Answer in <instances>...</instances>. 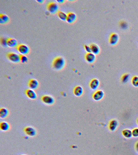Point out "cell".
<instances>
[{
	"instance_id": "cb8c5ba5",
	"label": "cell",
	"mask_w": 138,
	"mask_h": 155,
	"mask_svg": "<svg viewBox=\"0 0 138 155\" xmlns=\"http://www.w3.org/2000/svg\"><path fill=\"white\" fill-rule=\"evenodd\" d=\"M131 82L132 85L135 86V87H137L138 86V76H134L132 77Z\"/></svg>"
},
{
	"instance_id": "d6a6232c",
	"label": "cell",
	"mask_w": 138,
	"mask_h": 155,
	"mask_svg": "<svg viewBox=\"0 0 138 155\" xmlns=\"http://www.w3.org/2000/svg\"><path fill=\"white\" fill-rule=\"evenodd\" d=\"M22 155H25V154H22Z\"/></svg>"
},
{
	"instance_id": "603a6c76",
	"label": "cell",
	"mask_w": 138,
	"mask_h": 155,
	"mask_svg": "<svg viewBox=\"0 0 138 155\" xmlns=\"http://www.w3.org/2000/svg\"><path fill=\"white\" fill-rule=\"evenodd\" d=\"M129 78H130L129 75L128 74H127V73H125L124 75H123V76H122V77H121V81H122V82L123 83H127L128 81Z\"/></svg>"
},
{
	"instance_id": "f546056e",
	"label": "cell",
	"mask_w": 138,
	"mask_h": 155,
	"mask_svg": "<svg viewBox=\"0 0 138 155\" xmlns=\"http://www.w3.org/2000/svg\"><path fill=\"white\" fill-rule=\"evenodd\" d=\"M59 3H64V2H65V1H63V0H61V1H60V0H58V1H57Z\"/></svg>"
},
{
	"instance_id": "ac0fdd59",
	"label": "cell",
	"mask_w": 138,
	"mask_h": 155,
	"mask_svg": "<svg viewBox=\"0 0 138 155\" xmlns=\"http://www.w3.org/2000/svg\"><path fill=\"white\" fill-rule=\"evenodd\" d=\"M91 49V52L94 54L95 55L99 54L100 52V48L97 45L95 44H92L90 45Z\"/></svg>"
},
{
	"instance_id": "8fae6325",
	"label": "cell",
	"mask_w": 138,
	"mask_h": 155,
	"mask_svg": "<svg viewBox=\"0 0 138 155\" xmlns=\"http://www.w3.org/2000/svg\"><path fill=\"white\" fill-rule=\"evenodd\" d=\"M29 86L32 89H35L38 88L39 85L38 81L35 79H31L29 81Z\"/></svg>"
},
{
	"instance_id": "484cf974",
	"label": "cell",
	"mask_w": 138,
	"mask_h": 155,
	"mask_svg": "<svg viewBox=\"0 0 138 155\" xmlns=\"http://www.w3.org/2000/svg\"><path fill=\"white\" fill-rule=\"evenodd\" d=\"M20 62L22 63H27L28 62V58L25 55H20Z\"/></svg>"
},
{
	"instance_id": "d4e9b609",
	"label": "cell",
	"mask_w": 138,
	"mask_h": 155,
	"mask_svg": "<svg viewBox=\"0 0 138 155\" xmlns=\"http://www.w3.org/2000/svg\"><path fill=\"white\" fill-rule=\"evenodd\" d=\"M1 44L4 47H7V39L2 37L1 38Z\"/></svg>"
},
{
	"instance_id": "ffe728a7",
	"label": "cell",
	"mask_w": 138,
	"mask_h": 155,
	"mask_svg": "<svg viewBox=\"0 0 138 155\" xmlns=\"http://www.w3.org/2000/svg\"><path fill=\"white\" fill-rule=\"evenodd\" d=\"M123 136L126 138H130L132 136V131L129 129H125L122 131Z\"/></svg>"
},
{
	"instance_id": "9c48e42d",
	"label": "cell",
	"mask_w": 138,
	"mask_h": 155,
	"mask_svg": "<svg viewBox=\"0 0 138 155\" xmlns=\"http://www.w3.org/2000/svg\"><path fill=\"white\" fill-rule=\"evenodd\" d=\"M85 59L89 63H93L96 60V56L93 53H87L85 54Z\"/></svg>"
},
{
	"instance_id": "5b68a950",
	"label": "cell",
	"mask_w": 138,
	"mask_h": 155,
	"mask_svg": "<svg viewBox=\"0 0 138 155\" xmlns=\"http://www.w3.org/2000/svg\"><path fill=\"white\" fill-rule=\"evenodd\" d=\"M43 102L48 105H51L54 103V99L52 96L49 95H45L42 97Z\"/></svg>"
},
{
	"instance_id": "30bf717a",
	"label": "cell",
	"mask_w": 138,
	"mask_h": 155,
	"mask_svg": "<svg viewBox=\"0 0 138 155\" xmlns=\"http://www.w3.org/2000/svg\"><path fill=\"white\" fill-rule=\"evenodd\" d=\"M25 94L28 98L31 99H35L37 98V95L33 89H27L25 91Z\"/></svg>"
},
{
	"instance_id": "4316f807",
	"label": "cell",
	"mask_w": 138,
	"mask_h": 155,
	"mask_svg": "<svg viewBox=\"0 0 138 155\" xmlns=\"http://www.w3.org/2000/svg\"><path fill=\"white\" fill-rule=\"evenodd\" d=\"M132 136L134 137H138V128L134 129L132 131Z\"/></svg>"
},
{
	"instance_id": "7c38bea8",
	"label": "cell",
	"mask_w": 138,
	"mask_h": 155,
	"mask_svg": "<svg viewBox=\"0 0 138 155\" xmlns=\"http://www.w3.org/2000/svg\"><path fill=\"white\" fill-rule=\"evenodd\" d=\"M100 84L99 80L97 79H92L90 83V87L93 90L96 89Z\"/></svg>"
},
{
	"instance_id": "7402d4cb",
	"label": "cell",
	"mask_w": 138,
	"mask_h": 155,
	"mask_svg": "<svg viewBox=\"0 0 138 155\" xmlns=\"http://www.w3.org/2000/svg\"><path fill=\"white\" fill-rule=\"evenodd\" d=\"M9 125L5 122H2L0 124V128L3 131H7L9 129Z\"/></svg>"
},
{
	"instance_id": "1f68e13d",
	"label": "cell",
	"mask_w": 138,
	"mask_h": 155,
	"mask_svg": "<svg viewBox=\"0 0 138 155\" xmlns=\"http://www.w3.org/2000/svg\"><path fill=\"white\" fill-rule=\"evenodd\" d=\"M137 124H138V119H137Z\"/></svg>"
},
{
	"instance_id": "52a82bcc",
	"label": "cell",
	"mask_w": 138,
	"mask_h": 155,
	"mask_svg": "<svg viewBox=\"0 0 138 155\" xmlns=\"http://www.w3.org/2000/svg\"><path fill=\"white\" fill-rule=\"evenodd\" d=\"M119 40V37L118 34L113 33H112L109 37V43L111 45H115L117 44Z\"/></svg>"
},
{
	"instance_id": "6da1fadb",
	"label": "cell",
	"mask_w": 138,
	"mask_h": 155,
	"mask_svg": "<svg viewBox=\"0 0 138 155\" xmlns=\"http://www.w3.org/2000/svg\"><path fill=\"white\" fill-rule=\"evenodd\" d=\"M65 65V61L62 57H57L52 62V67L57 70H60L64 68Z\"/></svg>"
},
{
	"instance_id": "4dcf8cb0",
	"label": "cell",
	"mask_w": 138,
	"mask_h": 155,
	"mask_svg": "<svg viewBox=\"0 0 138 155\" xmlns=\"http://www.w3.org/2000/svg\"><path fill=\"white\" fill-rule=\"evenodd\" d=\"M37 2H40L39 3H43L42 2H44V1H37Z\"/></svg>"
},
{
	"instance_id": "83f0119b",
	"label": "cell",
	"mask_w": 138,
	"mask_h": 155,
	"mask_svg": "<svg viewBox=\"0 0 138 155\" xmlns=\"http://www.w3.org/2000/svg\"><path fill=\"white\" fill-rule=\"evenodd\" d=\"M84 49L86 51H87L88 53H91V49L90 46H89L88 45H84Z\"/></svg>"
},
{
	"instance_id": "e0dca14e",
	"label": "cell",
	"mask_w": 138,
	"mask_h": 155,
	"mask_svg": "<svg viewBox=\"0 0 138 155\" xmlns=\"http://www.w3.org/2000/svg\"><path fill=\"white\" fill-rule=\"evenodd\" d=\"M9 22V18L5 14H1L0 15V23L2 24H7Z\"/></svg>"
},
{
	"instance_id": "8992f818",
	"label": "cell",
	"mask_w": 138,
	"mask_h": 155,
	"mask_svg": "<svg viewBox=\"0 0 138 155\" xmlns=\"http://www.w3.org/2000/svg\"><path fill=\"white\" fill-rule=\"evenodd\" d=\"M104 95H105L104 92H103L102 91L98 90L93 94L92 97L93 99L95 100V101H99L103 98Z\"/></svg>"
},
{
	"instance_id": "277c9868",
	"label": "cell",
	"mask_w": 138,
	"mask_h": 155,
	"mask_svg": "<svg viewBox=\"0 0 138 155\" xmlns=\"http://www.w3.org/2000/svg\"><path fill=\"white\" fill-rule=\"evenodd\" d=\"M47 10L51 14H55L59 10V5L56 2H50L47 5Z\"/></svg>"
},
{
	"instance_id": "3957f363",
	"label": "cell",
	"mask_w": 138,
	"mask_h": 155,
	"mask_svg": "<svg viewBox=\"0 0 138 155\" xmlns=\"http://www.w3.org/2000/svg\"><path fill=\"white\" fill-rule=\"evenodd\" d=\"M17 49L18 51L21 53L22 55H26L30 53V48L24 44H20L17 47Z\"/></svg>"
},
{
	"instance_id": "f1b7e54d",
	"label": "cell",
	"mask_w": 138,
	"mask_h": 155,
	"mask_svg": "<svg viewBox=\"0 0 138 155\" xmlns=\"http://www.w3.org/2000/svg\"><path fill=\"white\" fill-rule=\"evenodd\" d=\"M135 149L138 152V142L136 143L135 144Z\"/></svg>"
},
{
	"instance_id": "7a4b0ae2",
	"label": "cell",
	"mask_w": 138,
	"mask_h": 155,
	"mask_svg": "<svg viewBox=\"0 0 138 155\" xmlns=\"http://www.w3.org/2000/svg\"><path fill=\"white\" fill-rule=\"evenodd\" d=\"M7 57L10 61L13 63H18L20 62V55L17 53L9 52L7 54Z\"/></svg>"
},
{
	"instance_id": "9a60e30c",
	"label": "cell",
	"mask_w": 138,
	"mask_h": 155,
	"mask_svg": "<svg viewBox=\"0 0 138 155\" xmlns=\"http://www.w3.org/2000/svg\"><path fill=\"white\" fill-rule=\"evenodd\" d=\"M118 126V122L115 120H111L109 124V129L111 131H114Z\"/></svg>"
},
{
	"instance_id": "ba28073f",
	"label": "cell",
	"mask_w": 138,
	"mask_h": 155,
	"mask_svg": "<svg viewBox=\"0 0 138 155\" xmlns=\"http://www.w3.org/2000/svg\"><path fill=\"white\" fill-rule=\"evenodd\" d=\"M77 20V16L76 15V14L73 12H69L67 14V18L66 19V21L69 23L72 24L73 23H74Z\"/></svg>"
},
{
	"instance_id": "5bb4252c",
	"label": "cell",
	"mask_w": 138,
	"mask_h": 155,
	"mask_svg": "<svg viewBox=\"0 0 138 155\" xmlns=\"http://www.w3.org/2000/svg\"><path fill=\"white\" fill-rule=\"evenodd\" d=\"M25 133L29 136L33 137L36 134V131L31 127H27L24 129Z\"/></svg>"
},
{
	"instance_id": "d6986e66",
	"label": "cell",
	"mask_w": 138,
	"mask_h": 155,
	"mask_svg": "<svg viewBox=\"0 0 138 155\" xmlns=\"http://www.w3.org/2000/svg\"><path fill=\"white\" fill-rule=\"evenodd\" d=\"M9 111L6 108H1L0 110V117L2 119L5 118L8 115Z\"/></svg>"
},
{
	"instance_id": "2e32d148",
	"label": "cell",
	"mask_w": 138,
	"mask_h": 155,
	"mask_svg": "<svg viewBox=\"0 0 138 155\" xmlns=\"http://www.w3.org/2000/svg\"><path fill=\"white\" fill-rule=\"evenodd\" d=\"M83 93V89L81 86H77L74 89V94L77 97L81 96Z\"/></svg>"
},
{
	"instance_id": "44dd1931",
	"label": "cell",
	"mask_w": 138,
	"mask_h": 155,
	"mask_svg": "<svg viewBox=\"0 0 138 155\" xmlns=\"http://www.w3.org/2000/svg\"><path fill=\"white\" fill-rule=\"evenodd\" d=\"M57 14H58V16L61 20L63 21H66V19L67 18V14L62 11H59Z\"/></svg>"
},
{
	"instance_id": "4fadbf2b",
	"label": "cell",
	"mask_w": 138,
	"mask_h": 155,
	"mask_svg": "<svg viewBox=\"0 0 138 155\" xmlns=\"http://www.w3.org/2000/svg\"><path fill=\"white\" fill-rule=\"evenodd\" d=\"M18 42L15 38H10L7 39V46L10 48H13L18 46Z\"/></svg>"
}]
</instances>
